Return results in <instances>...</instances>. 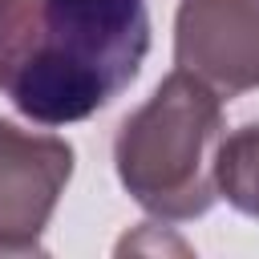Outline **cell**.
Here are the masks:
<instances>
[{
  "instance_id": "cell-1",
  "label": "cell",
  "mask_w": 259,
  "mask_h": 259,
  "mask_svg": "<svg viewBox=\"0 0 259 259\" xmlns=\"http://www.w3.org/2000/svg\"><path fill=\"white\" fill-rule=\"evenodd\" d=\"M150 53L146 0H0V93L40 125L105 109Z\"/></svg>"
},
{
  "instance_id": "cell-2",
  "label": "cell",
  "mask_w": 259,
  "mask_h": 259,
  "mask_svg": "<svg viewBox=\"0 0 259 259\" xmlns=\"http://www.w3.org/2000/svg\"><path fill=\"white\" fill-rule=\"evenodd\" d=\"M223 105L214 89L174 69L142 109H134L113 142L117 178L134 202L158 219H198L214 206V154Z\"/></svg>"
},
{
  "instance_id": "cell-3",
  "label": "cell",
  "mask_w": 259,
  "mask_h": 259,
  "mask_svg": "<svg viewBox=\"0 0 259 259\" xmlns=\"http://www.w3.org/2000/svg\"><path fill=\"white\" fill-rule=\"evenodd\" d=\"M73 178V146L0 117V255H40V235Z\"/></svg>"
},
{
  "instance_id": "cell-4",
  "label": "cell",
  "mask_w": 259,
  "mask_h": 259,
  "mask_svg": "<svg viewBox=\"0 0 259 259\" xmlns=\"http://www.w3.org/2000/svg\"><path fill=\"white\" fill-rule=\"evenodd\" d=\"M174 61L214 93L259 85V0H182L174 16Z\"/></svg>"
},
{
  "instance_id": "cell-5",
  "label": "cell",
  "mask_w": 259,
  "mask_h": 259,
  "mask_svg": "<svg viewBox=\"0 0 259 259\" xmlns=\"http://www.w3.org/2000/svg\"><path fill=\"white\" fill-rule=\"evenodd\" d=\"M214 182L235 210L259 219V125H239L219 142Z\"/></svg>"
}]
</instances>
